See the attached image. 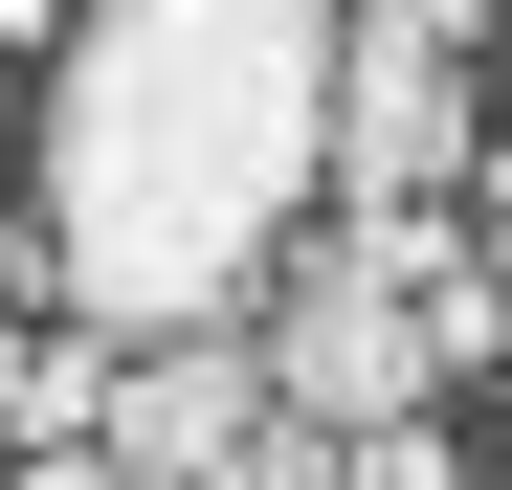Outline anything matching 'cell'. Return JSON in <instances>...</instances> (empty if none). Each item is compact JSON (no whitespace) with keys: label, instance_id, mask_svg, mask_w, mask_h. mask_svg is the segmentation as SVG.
<instances>
[{"label":"cell","instance_id":"6da1fadb","mask_svg":"<svg viewBox=\"0 0 512 490\" xmlns=\"http://www.w3.org/2000/svg\"><path fill=\"white\" fill-rule=\"evenodd\" d=\"M334 201V0H67L23 90V268L67 335H201Z\"/></svg>","mask_w":512,"mask_h":490},{"label":"cell","instance_id":"7a4b0ae2","mask_svg":"<svg viewBox=\"0 0 512 490\" xmlns=\"http://www.w3.org/2000/svg\"><path fill=\"white\" fill-rule=\"evenodd\" d=\"M423 245H446V201H312V245L245 290L290 424L357 446V424H401V401H446V357H423Z\"/></svg>","mask_w":512,"mask_h":490},{"label":"cell","instance_id":"3957f363","mask_svg":"<svg viewBox=\"0 0 512 490\" xmlns=\"http://www.w3.org/2000/svg\"><path fill=\"white\" fill-rule=\"evenodd\" d=\"M468 156H490L468 45L401 23V0H334V201H446Z\"/></svg>","mask_w":512,"mask_h":490},{"label":"cell","instance_id":"277c9868","mask_svg":"<svg viewBox=\"0 0 512 490\" xmlns=\"http://www.w3.org/2000/svg\"><path fill=\"white\" fill-rule=\"evenodd\" d=\"M245 424H268V335L245 312H201V335H112V401H90V446L134 490H223Z\"/></svg>","mask_w":512,"mask_h":490},{"label":"cell","instance_id":"5b68a950","mask_svg":"<svg viewBox=\"0 0 512 490\" xmlns=\"http://www.w3.org/2000/svg\"><path fill=\"white\" fill-rule=\"evenodd\" d=\"M423 357H446V379H490V357H512V268H490L468 223L423 245Z\"/></svg>","mask_w":512,"mask_h":490},{"label":"cell","instance_id":"8992f818","mask_svg":"<svg viewBox=\"0 0 512 490\" xmlns=\"http://www.w3.org/2000/svg\"><path fill=\"white\" fill-rule=\"evenodd\" d=\"M357 490H468V446H446V401H401V424H357Z\"/></svg>","mask_w":512,"mask_h":490},{"label":"cell","instance_id":"52a82bcc","mask_svg":"<svg viewBox=\"0 0 512 490\" xmlns=\"http://www.w3.org/2000/svg\"><path fill=\"white\" fill-rule=\"evenodd\" d=\"M223 490H357V446H334V424H290V401H268V424H245V468Z\"/></svg>","mask_w":512,"mask_h":490},{"label":"cell","instance_id":"ba28073f","mask_svg":"<svg viewBox=\"0 0 512 490\" xmlns=\"http://www.w3.org/2000/svg\"><path fill=\"white\" fill-rule=\"evenodd\" d=\"M0 490H134L112 446H23V468H0Z\"/></svg>","mask_w":512,"mask_h":490},{"label":"cell","instance_id":"9c48e42d","mask_svg":"<svg viewBox=\"0 0 512 490\" xmlns=\"http://www.w3.org/2000/svg\"><path fill=\"white\" fill-rule=\"evenodd\" d=\"M468 179H490V268H512V134H490V156H468Z\"/></svg>","mask_w":512,"mask_h":490},{"label":"cell","instance_id":"30bf717a","mask_svg":"<svg viewBox=\"0 0 512 490\" xmlns=\"http://www.w3.org/2000/svg\"><path fill=\"white\" fill-rule=\"evenodd\" d=\"M401 23H446V45H490V0H401Z\"/></svg>","mask_w":512,"mask_h":490},{"label":"cell","instance_id":"8fae6325","mask_svg":"<svg viewBox=\"0 0 512 490\" xmlns=\"http://www.w3.org/2000/svg\"><path fill=\"white\" fill-rule=\"evenodd\" d=\"M0 45H23V23H0Z\"/></svg>","mask_w":512,"mask_h":490}]
</instances>
